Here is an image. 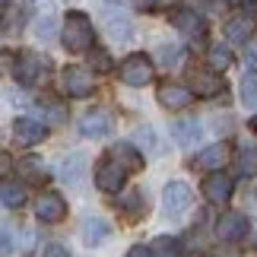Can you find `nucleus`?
<instances>
[{"instance_id": "4c0bfd02", "label": "nucleus", "mask_w": 257, "mask_h": 257, "mask_svg": "<svg viewBox=\"0 0 257 257\" xmlns=\"http://www.w3.org/2000/svg\"><path fill=\"white\" fill-rule=\"evenodd\" d=\"M143 4H153V0H143Z\"/></svg>"}, {"instance_id": "dca6fc26", "label": "nucleus", "mask_w": 257, "mask_h": 257, "mask_svg": "<svg viewBox=\"0 0 257 257\" xmlns=\"http://www.w3.org/2000/svg\"><path fill=\"white\" fill-rule=\"evenodd\" d=\"M254 35V19L248 13H235L229 23H225V42L232 45H248Z\"/></svg>"}, {"instance_id": "39448f33", "label": "nucleus", "mask_w": 257, "mask_h": 257, "mask_svg": "<svg viewBox=\"0 0 257 257\" xmlns=\"http://www.w3.org/2000/svg\"><path fill=\"white\" fill-rule=\"evenodd\" d=\"M45 73H48V61H45V57H38L35 51H23V54L16 57V67H13L16 83L38 86V83L45 80Z\"/></svg>"}, {"instance_id": "2f4dec72", "label": "nucleus", "mask_w": 257, "mask_h": 257, "mask_svg": "<svg viewBox=\"0 0 257 257\" xmlns=\"http://www.w3.org/2000/svg\"><path fill=\"white\" fill-rule=\"evenodd\" d=\"M127 257H156V251H153V244H134L127 251Z\"/></svg>"}, {"instance_id": "b1692460", "label": "nucleus", "mask_w": 257, "mask_h": 257, "mask_svg": "<svg viewBox=\"0 0 257 257\" xmlns=\"http://www.w3.org/2000/svg\"><path fill=\"white\" fill-rule=\"evenodd\" d=\"M206 61H210V67L216 73H222V70H229L232 67V51H229V45H210V51H206Z\"/></svg>"}, {"instance_id": "4be33fe9", "label": "nucleus", "mask_w": 257, "mask_h": 257, "mask_svg": "<svg viewBox=\"0 0 257 257\" xmlns=\"http://www.w3.org/2000/svg\"><path fill=\"white\" fill-rule=\"evenodd\" d=\"M172 134H175L178 146H191V143H197V137H200V121H197V117H181V121L172 124Z\"/></svg>"}, {"instance_id": "f8f14e48", "label": "nucleus", "mask_w": 257, "mask_h": 257, "mask_svg": "<svg viewBox=\"0 0 257 257\" xmlns=\"http://www.w3.org/2000/svg\"><path fill=\"white\" fill-rule=\"evenodd\" d=\"M111 127H114V121H111V114L105 111V108H92V111H86L83 117H80V134L83 137H108L111 134Z\"/></svg>"}, {"instance_id": "e433bc0d", "label": "nucleus", "mask_w": 257, "mask_h": 257, "mask_svg": "<svg viewBox=\"0 0 257 257\" xmlns=\"http://www.w3.org/2000/svg\"><path fill=\"white\" fill-rule=\"evenodd\" d=\"M254 248H257V235H254Z\"/></svg>"}, {"instance_id": "72a5a7b5", "label": "nucleus", "mask_w": 257, "mask_h": 257, "mask_svg": "<svg viewBox=\"0 0 257 257\" xmlns=\"http://www.w3.org/2000/svg\"><path fill=\"white\" fill-rule=\"evenodd\" d=\"M13 251V229L10 225H4V254Z\"/></svg>"}, {"instance_id": "4468645a", "label": "nucleus", "mask_w": 257, "mask_h": 257, "mask_svg": "<svg viewBox=\"0 0 257 257\" xmlns=\"http://www.w3.org/2000/svg\"><path fill=\"white\" fill-rule=\"evenodd\" d=\"M80 238H83L86 248H98V244H105L111 238V225H108L102 216H89L80 225Z\"/></svg>"}, {"instance_id": "1a4fd4ad", "label": "nucleus", "mask_w": 257, "mask_h": 257, "mask_svg": "<svg viewBox=\"0 0 257 257\" xmlns=\"http://www.w3.org/2000/svg\"><path fill=\"white\" fill-rule=\"evenodd\" d=\"M156 98H159V105L169 108V111H184V108L194 102V89L181 86V83H162L156 89Z\"/></svg>"}, {"instance_id": "9d476101", "label": "nucleus", "mask_w": 257, "mask_h": 257, "mask_svg": "<svg viewBox=\"0 0 257 257\" xmlns=\"http://www.w3.org/2000/svg\"><path fill=\"white\" fill-rule=\"evenodd\" d=\"M35 219H42V222H48V225L67 219V200H64L61 194H54V191L42 194V197L35 200Z\"/></svg>"}, {"instance_id": "ddd939ff", "label": "nucleus", "mask_w": 257, "mask_h": 257, "mask_svg": "<svg viewBox=\"0 0 257 257\" xmlns=\"http://www.w3.org/2000/svg\"><path fill=\"white\" fill-rule=\"evenodd\" d=\"M191 89L200 98H213V95L225 92V83L216 70H191Z\"/></svg>"}, {"instance_id": "20e7f679", "label": "nucleus", "mask_w": 257, "mask_h": 257, "mask_svg": "<svg viewBox=\"0 0 257 257\" xmlns=\"http://www.w3.org/2000/svg\"><path fill=\"white\" fill-rule=\"evenodd\" d=\"M127 175H131V172H127L121 162H114L111 156H105V159L98 162V169H95V187L102 194H121Z\"/></svg>"}, {"instance_id": "393cba45", "label": "nucleus", "mask_w": 257, "mask_h": 257, "mask_svg": "<svg viewBox=\"0 0 257 257\" xmlns=\"http://www.w3.org/2000/svg\"><path fill=\"white\" fill-rule=\"evenodd\" d=\"M83 165H86V156L83 153H73L70 159H64V181L67 184H80L83 181Z\"/></svg>"}, {"instance_id": "0eeeda50", "label": "nucleus", "mask_w": 257, "mask_h": 257, "mask_svg": "<svg viewBox=\"0 0 257 257\" xmlns=\"http://www.w3.org/2000/svg\"><path fill=\"white\" fill-rule=\"evenodd\" d=\"M200 191H203V197H206V200H210V203L222 206V203H229V200H232L235 181H232V175H225V172L219 169V172H210V175L203 178Z\"/></svg>"}, {"instance_id": "6ab92c4d", "label": "nucleus", "mask_w": 257, "mask_h": 257, "mask_svg": "<svg viewBox=\"0 0 257 257\" xmlns=\"http://www.w3.org/2000/svg\"><path fill=\"white\" fill-rule=\"evenodd\" d=\"M108 156H111L114 162H121L127 172H140L143 169V153L137 150L134 143H114L111 150H108Z\"/></svg>"}, {"instance_id": "7ed1b4c3", "label": "nucleus", "mask_w": 257, "mask_h": 257, "mask_svg": "<svg viewBox=\"0 0 257 257\" xmlns=\"http://www.w3.org/2000/svg\"><path fill=\"white\" fill-rule=\"evenodd\" d=\"M191 187L184 181H169L162 191V213L169 216V219H181V216L191 210Z\"/></svg>"}, {"instance_id": "f03ea898", "label": "nucleus", "mask_w": 257, "mask_h": 257, "mask_svg": "<svg viewBox=\"0 0 257 257\" xmlns=\"http://www.w3.org/2000/svg\"><path fill=\"white\" fill-rule=\"evenodd\" d=\"M117 76H121V83H127V86H146V83H153L156 67H153V61L146 54H131V57L121 61Z\"/></svg>"}, {"instance_id": "6e6552de", "label": "nucleus", "mask_w": 257, "mask_h": 257, "mask_svg": "<svg viewBox=\"0 0 257 257\" xmlns=\"http://www.w3.org/2000/svg\"><path fill=\"white\" fill-rule=\"evenodd\" d=\"M248 232H251V222L241 213H225L216 219V238L219 241H244Z\"/></svg>"}, {"instance_id": "c756f323", "label": "nucleus", "mask_w": 257, "mask_h": 257, "mask_svg": "<svg viewBox=\"0 0 257 257\" xmlns=\"http://www.w3.org/2000/svg\"><path fill=\"white\" fill-rule=\"evenodd\" d=\"M241 102L248 108H257V76L254 73H248L241 80Z\"/></svg>"}, {"instance_id": "ea45409f", "label": "nucleus", "mask_w": 257, "mask_h": 257, "mask_svg": "<svg viewBox=\"0 0 257 257\" xmlns=\"http://www.w3.org/2000/svg\"><path fill=\"white\" fill-rule=\"evenodd\" d=\"M197 257H203V254H197Z\"/></svg>"}, {"instance_id": "58836bf2", "label": "nucleus", "mask_w": 257, "mask_h": 257, "mask_svg": "<svg viewBox=\"0 0 257 257\" xmlns=\"http://www.w3.org/2000/svg\"><path fill=\"white\" fill-rule=\"evenodd\" d=\"M254 197H257V187H254Z\"/></svg>"}, {"instance_id": "473e14b6", "label": "nucleus", "mask_w": 257, "mask_h": 257, "mask_svg": "<svg viewBox=\"0 0 257 257\" xmlns=\"http://www.w3.org/2000/svg\"><path fill=\"white\" fill-rule=\"evenodd\" d=\"M42 257H70V251H67L64 244H48V248L42 251Z\"/></svg>"}, {"instance_id": "a211bd4d", "label": "nucleus", "mask_w": 257, "mask_h": 257, "mask_svg": "<svg viewBox=\"0 0 257 257\" xmlns=\"http://www.w3.org/2000/svg\"><path fill=\"white\" fill-rule=\"evenodd\" d=\"M225 159H229V146H225V143H210L206 150H200V153L194 156V165H197V169L219 172L222 165H225Z\"/></svg>"}, {"instance_id": "c9c22d12", "label": "nucleus", "mask_w": 257, "mask_h": 257, "mask_svg": "<svg viewBox=\"0 0 257 257\" xmlns=\"http://www.w3.org/2000/svg\"><path fill=\"white\" fill-rule=\"evenodd\" d=\"M251 131H254V134H257V117H251Z\"/></svg>"}, {"instance_id": "f704fd0d", "label": "nucleus", "mask_w": 257, "mask_h": 257, "mask_svg": "<svg viewBox=\"0 0 257 257\" xmlns=\"http://www.w3.org/2000/svg\"><path fill=\"white\" fill-rule=\"evenodd\" d=\"M159 54H162V61H165V64H178V51H175V48H162Z\"/></svg>"}, {"instance_id": "5701e85b", "label": "nucleus", "mask_w": 257, "mask_h": 257, "mask_svg": "<svg viewBox=\"0 0 257 257\" xmlns=\"http://www.w3.org/2000/svg\"><path fill=\"white\" fill-rule=\"evenodd\" d=\"M4 206L7 210H19V206H26L29 194H26V184H16V181H4Z\"/></svg>"}, {"instance_id": "aec40b11", "label": "nucleus", "mask_w": 257, "mask_h": 257, "mask_svg": "<svg viewBox=\"0 0 257 257\" xmlns=\"http://www.w3.org/2000/svg\"><path fill=\"white\" fill-rule=\"evenodd\" d=\"M102 13H105L108 32H111L117 42H127V38H131V19H127L124 10H117V4H111V7H105Z\"/></svg>"}, {"instance_id": "9b49d317", "label": "nucleus", "mask_w": 257, "mask_h": 257, "mask_svg": "<svg viewBox=\"0 0 257 257\" xmlns=\"http://www.w3.org/2000/svg\"><path fill=\"white\" fill-rule=\"evenodd\" d=\"M172 26H175L181 35L194 38V42H200V38L206 35V23H203V16H200V13H194V10H187V7H178L175 13H172Z\"/></svg>"}, {"instance_id": "412c9836", "label": "nucleus", "mask_w": 257, "mask_h": 257, "mask_svg": "<svg viewBox=\"0 0 257 257\" xmlns=\"http://www.w3.org/2000/svg\"><path fill=\"white\" fill-rule=\"evenodd\" d=\"M16 172H19V178H23L26 184H42L48 178V169H45V162L38 159V156H23V159L16 162Z\"/></svg>"}, {"instance_id": "2eb2a0df", "label": "nucleus", "mask_w": 257, "mask_h": 257, "mask_svg": "<svg viewBox=\"0 0 257 257\" xmlns=\"http://www.w3.org/2000/svg\"><path fill=\"white\" fill-rule=\"evenodd\" d=\"M13 137H16V143H23V146H35L48 137V127L42 121H35V117H16Z\"/></svg>"}, {"instance_id": "bb28decb", "label": "nucleus", "mask_w": 257, "mask_h": 257, "mask_svg": "<svg viewBox=\"0 0 257 257\" xmlns=\"http://www.w3.org/2000/svg\"><path fill=\"white\" fill-rule=\"evenodd\" d=\"M89 67L98 73H108V70H114V61L105 48H89Z\"/></svg>"}, {"instance_id": "c85d7f7f", "label": "nucleus", "mask_w": 257, "mask_h": 257, "mask_svg": "<svg viewBox=\"0 0 257 257\" xmlns=\"http://www.w3.org/2000/svg\"><path fill=\"white\" fill-rule=\"evenodd\" d=\"M238 169L241 175H257V146H241L238 150Z\"/></svg>"}, {"instance_id": "423d86ee", "label": "nucleus", "mask_w": 257, "mask_h": 257, "mask_svg": "<svg viewBox=\"0 0 257 257\" xmlns=\"http://www.w3.org/2000/svg\"><path fill=\"white\" fill-rule=\"evenodd\" d=\"M61 89L67 95H73V98H86V95H92L95 92V80H92V70H86V67H64V73H61Z\"/></svg>"}, {"instance_id": "f3484780", "label": "nucleus", "mask_w": 257, "mask_h": 257, "mask_svg": "<svg viewBox=\"0 0 257 257\" xmlns=\"http://www.w3.org/2000/svg\"><path fill=\"white\" fill-rule=\"evenodd\" d=\"M117 210H121V216L127 222H137V219H143V210H146V197L143 191H124V194H117Z\"/></svg>"}, {"instance_id": "a878e982", "label": "nucleus", "mask_w": 257, "mask_h": 257, "mask_svg": "<svg viewBox=\"0 0 257 257\" xmlns=\"http://www.w3.org/2000/svg\"><path fill=\"white\" fill-rule=\"evenodd\" d=\"M153 251H156V257H181V241L169 238V235H159L153 241Z\"/></svg>"}, {"instance_id": "cd10ccee", "label": "nucleus", "mask_w": 257, "mask_h": 257, "mask_svg": "<svg viewBox=\"0 0 257 257\" xmlns=\"http://www.w3.org/2000/svg\"><path fill=\"white\" fill-rule=\"evenodd\" d=\"M38 108H42V114H45L51 124H64V121H67V108H64L61 102H54V98H45V102H38Z\"/></svg>"}, {"instance_id": "f257e3e1", "label": "nucleus", "mask_w": 257, "mask_h": 257, "mask_svg": "<svg viewBox=\"0 0 257 257\" xmlns=\"http://www.w3.org/2000/svg\"><path fill=\"white\" fill-rule=\"evenodd\" d=\"M92 19H89L86 13H80V10H70V13L64 16V26H61V42L67 51L80 54V51H89L92 48Z\"/></svg>"}, {"instance_id": "7c9ffc66", "label": "nucleus", "mask_w": 257, "mask_h": 257, "mask_svg": "<svg viewBox=\"0 0 257 257\" xmlns=\"http://www.w3.org/2000/svg\"><path fill=\"white\" fill-rule=\"evenodd\" d=\"M51 29H54V19H51V16H45V19H38L35 35H38V38H51Z\"/></svg>"}]
</instances>
